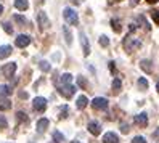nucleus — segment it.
<instances>
[{"label": "nucleus", "instance_id": "obj_8", "mask_svg": "<svg viewBox=\"0 0 159 143\" xmlns=\"http://www.w3.org/2000/svg\"><path fill=\"white\" fill-rule=\"evenodd\" d=\"M134 124H135V126H138V127H146L148 126V116H146V113H140L138 116H135Z\"/></svg>", "mask_w": 159, "mask_h": 143}, {"label": "nucleus", "instance_id": "obj_24", "mask_svg": "<svg viewBox=\"0 0 159 143\" xmlns=\"http://www.w3.org/2000/svg\"><path fill=\"white\" fill-rule=\"evenodd\" d=\"M120 85H122V84H120V79H114L113 81V93H119V90H120Z\"/></svg>", "mask_w": 159, "mask_h": 143}, {"label": "nucleus", "instance_id": "obj_22", "mask_svg": "<svg viewBox=\"0 0 159 143\" xmlns=\"http://www.w3.org/2000/svg\"><path fill=\"white\" fill-rule=\"evenodd\" d=\"M148 85H149V84H148V81H146L145 77H140V79H138V89H140V90H146Z\"/></svg>", "mask_w": 159, "mask_h": 143}, {"label": "nucleus", "instance_id": "obj_18", "mask_svg": "<svg viewBox=\"0 0 159 143\" xmlns=\"http://www.w3.org/2000/svg\"><path fill=\"white\" fill-rule=\"evenodd\" d=\"M68 116H69V106H68V104L60 106V119H66Z\"/></svg>", "mask_w": 159, "mask_h": 143}, {"label": "nucleus", "instance_id": "obj_7", "mask_svg": "<svg viewBox=\"0 0 159 143\" xmlns=\"http://www.w3.org/2000/svg\"><path fill=\"white\" fill-rule=\"evenodd\" d=\"M16 47H20V48H24V47H27L31 44V37L29 35H26V34H21V35H18L16 37Z\"/></svg>", "mask_w": 159, "mask_h": 143}, {"label": "nucleus", "instance_id": "obj_17", "mask_svg": "<svg viewBox=\"0 0 159 143\" xmlns=\"http://www.w3.org/2000/svg\"><path fill=\"white\" fill-rule=\"evenodd\" d=\"M89 104V98L85 97V95H80V97L77 98V108L79 109H84Z\"/></svg>", "mask_w": 159, "mask_h": 143}, {"label": "nucleus", "instance_id": "obj_25", "mask_svg": "<svg viewBox=\"0 0 159 143\" xmlns=\"http://www.w3.org/2000/svg\"><path fill=\"white\" fill-rule=\"evenodd\" d=\"M13 20H15L16 23L23 24V26H24V24H27V20H26L24 16H21V15H15V16H13Z\"/></svg>", "mask_w": 159, "mask_h": 143}, {"label": "nucleus", "instance_id": "obj_28", "mask_svg": "<svg viewBox=\"0 0 159 143\" xmlns=\"http://www.w3.org/2000/svg\"><path fill=\"white\" fill-rule=\"evenodd\" d=\"M39 68L43 71V72H48L52 68H50V64L48 63H47V61H40V64H39Z\"/></svg>", "mask_w": 159, "mask_h": 143}, {"label": "nucleus", "instance_id": "obj_31", "mask_svg": "<svg viewBox=\"0 0 159 143\" xmlns=\"http://www.w3.org/2000/svg\"><path fill=\"white\" fill-rule=\"evenodd\" d=\"M151 18L154 20L156 24H159V10H151Z\"/></svg>", "mask_w": 159, "mask_h": 143}, {"label": "nucleus", "instance_id": "obj_35", "mask_svg": "<svg viewBox=\"0 0 159 143\" xmlns=\"http://www.w3.org/2000/svg\"><path fill=\"white\" fill-rule=\"evenodd\" d=\"M132 143H148L143 137H134V140H132Z\"/></svg>", "mask_w": 159, "mask_h": 143}, {"label": "nucleus", "instance_id": "obj_20", "mask_svg": "<svg viewBox=\"0 0 159 143\" xmlns=\"http://www.w3.org/2000/svg\"><path fill=\"white\" fill-rule=\"evenodd\" d=\"M10 108H11V101L10 100H7V98L0 100V111H7V109H10Z\"/></svg>", "mask_w": 159, "mask_h": 143}, {"label": "nucleus", "instance_id": "obj_44", "mask_svg": "<svg viewBox=\"0 0 159 143\" xmlns=\"http://www.w3.org/2000/svg\"><path fill=\"white\" fill-rule=\"evenodd\" d=\"M156 89H157V93H159V82H157V85H156Z\"/></svg>", "mask_w": 159, "mask_h": 143}, {"label": "nucleus", "instance_id": "obj_12", "mask_svg": "<svg viewBox=\"0 0 159 143\" xmlns=\"http://www.w3.org/2000/svg\"><path fill=\"white\" fill-rule=\"evenodd\" d=\"M103 143H119V137L114 132H108V133H105V137H103Z\"/></svg>", "mask_w": 159, "mask_h": 143}, {"label": "nucleus", "instance_id": "obj_15", "mask_svg": "<svg viewBox=\"0 0 159 143\" xmlns=\"http://www.w3.org/2000/svg\"><path fill=\"white\" fill-rule=\"evenodd\" d=\"M15 7L20 12H24V10L29 8V3H27V0H15Z\"/></svg>", "mask_w": 159, "mask_h": 143}, {"label": "nucleus", "instance_id": "obj_41", "mask_svg": "<svg viewBox=\"0 0 159 143\" xmlns=\"http://www.w3.org/2000/svg\"><path fill=\"white\" fill-rule=\"evenodd\" d=\"M146 2H148V3H151V5H153V3H156V2H159V0H146Z\"/></svg>", "mask_w": 159, "mask_h": 143}, {"label": "nucleus", "instance_id": "obj_42", "mask_svg": "<svg viewBox=\"0 0 159 143\" xmlns=\"http://www.w3.org/2000/svg\"><path fill=\"white\" fill-rule=\"evenodd\" d=\"M2 12H3V7H2V5H0V15H2Z\"/></svg>", "mask_w": 159, "mask_h": 143}, {"label": "nucleus", "instance_id": "obj_40", "mask_svg": "<svg viewBox=\"0 0 159 143\" xmlns=\"http://www.w3.org/2000/svg\"><path fill=\"white\" fill-rule=\"evenodd\" d=\"M153 137H154V138H157V137H159V129H157V130L153 133Z\"/></svg>", "mask_w": 159, "mask_h": 143}, {"label": "nucleus", "instance_id": "obj_23", "mask_svg": "<svg viewBox=\"0 0 159 143\" xmlns=\"http://www.w3.org/2000/svg\"><path fill=\"white\" fill-rule=\"evenodd\" d=\"M16 121L18 122H27V114L23 111H18L16 113Z\"/></svg>", "mask_w": 159, "mask_h": 143}, {"label": "nucleus", "instance_id": "obj_43", "mask_svg": "<svg viewBox=\"0 0 159 143\" xmlns=\"http://www.w3.org/2000/svg\"><path fill=\"white\" fill-rule=\"evenodd\" d=\"M132 2H134V5H137V3H138V0H132Z\"/></svg>", "mask_w": 159, "mask_h": 143}, {"label": "nucleus", "instance_id": "obj_10", "mask_svg": "<svg viewBox=\"0 0 159 143\" xmlns=\"http://www.w3.org/2000/svg\"><path fill=\"white\" fill-rule=\"evenodd\" d=\"M79 37H80V45L84 47V55H85V56H89V55H90V44H89L87 35L80 32V34H79Z\"/></svg>", "mask_w": 159, "mask_h": 143}, {"label": "nucleus", "instance_id": "obj_5", "mask_svg": "<svg viewBox=\"0 0 159 143\" xmlns=\"http://www.w3.org/2000/svg\"><path fill=\"white\" fill-rule=\"evenodd\" d=\"M32 108L37 113H43L47 109V100L43 97H35L34 101H32Z\"/></svg>", "mask_w": 159, "mask_h": 143}, {"label": "nucleus", "instance_id": "obj_34", "mask_svg": "<svg viewBox=\"0 0 159 143\" xmlns=\"http://www.w3.org/2000/svg\"><path fill=\"white\" fill-rule=\"evenodd\" d=\"M79 85H80V87H84V89H85L87 87V81H85V77H82V76H79Z\"/></svg>", "mask_w": 159, "mask_h": 143}, {"label": "nucleus", "instance_id": "obj_26", "mask_svg": "<svg viewBox=\"0 0 159 143\" xmlns=\"http://www.w3.org/2000/svg\"><path fill=\"white\" fill-rule=\"evenodd\" d=\"M71 81H72V76L71 74H63L61 76V84H71Z\"/></svg>", "mask_w": 159, "mask_h": 143}, {"label": "nucleus", "instance_id": "obj_11", "mask_svg": "<svg viewBox=\"0 0 159 143\" xmlns=\"http://www.w3.org/2000/svg\"><path fill=\"white\" fill-rule=\"evenodd\" d=\"M89 132L92 133V135H100L101 133V126H100V122H97V121H92V122H89Z\"/></svg>", "mask_w": 159, "mask_h": 143}, {"label": "nucleus", "instance_id": "obj_19", "mask_svg": "<svg viewBox=\"0 0 159 143\" xmlns=\"http://www.w3.org/2000/svg\"><path fill=\"white\" fill-rule=\"evenodd\" d=\"M8 95H11L10 85H0V97H8Z\"/></svg>", "mask_w": 159, "mask_h": 143}, {"label": "nucleus", "instance_id": "obj_36", "mask_svg": "<svg viewBox=\"0 0 159 143\" xmlns=\"http://www.w3.org/2000/svg\"><path fill=\"white\" fill-rule=\"evenodd\" d=\"M122 133H129V126L125 124H122Z\"/></svg>", "mask_w": 159, "mask_h": 143}, {"label": "nucleus", "instance_id": "obj_13", "mask_svg": "<svg viewBox=\"0 0 159 143\" xmlns=\"http://www.w3.org/2000/svg\"><path fill=\"white\" fill-rule=\"evenodd\" d=\"M11 52H13V48L10 45H2V47H0V60L8 58V56L11 55Z\"/></svg>", "mask_w": 159, "mask_h": 143}, {"label": "nucleus", "instance_id": "obj_3", "mask_svg": "<svg viewBox=\"0 0 159 143\" xmlns=\"http://www.w3.org/2000/svg\"><path fill=\"white\" fill-rule=\"evenodd\" d=\"M58 92H60V95L61 97H64V98H71L74 93H76V87L74 85H71V84H61L60 87H58Z\"/></svg>", "mask_w": 159, "mask_h": 143}, {"label": "nucleus", "instance_id": "obj_21", "mask_svg": "<svg viewBox=\"0 0 159 143\" xmlns=\"http://www.w3.org/2000/svg\"><path fill=\"white\" fill-rule=\"evenodd\" d=\"M111 26H113V31H114V32H120V31H122L120 21H119V20H116V18H113V20H111Z\"/></svg>", "mask_w": 159, "mask_h": 143}, {"label": "nucleus", "instance_id": "obj_38", "mask_svg": "<svg viewBox=\"0 0 159 143\" xmlns=\"http://www.w3.org/2000/svg\"><path fill=\"white\" fill-rule=\"evenodd\" d=\"M109 68H111V71L114 72V69H116V68H114V61H111V63H109Z\"/></svg>", "mask_w": 159, "mask_h": 143}, {"label": "nucleus", "instance_id": "obj_33", "mask_svg": "<svg viewBox=\"0 0 159 143\" xmlns=\"http://www.w3.org/2000/svg\"><path fill=\"white\" fill-rule=\"evenodd\" d=\"M7 126H8V122H7L5 116H0V129H7Z\"/></svg>", "mask_w": 159, "mask_h": 143}, {"label": "nucleus", "instance_id": "obj_16", "mask_svg": "<svg viewBox=\"0 0 159 143\" xmlns=\"http://www.w3.org/2000/svg\"><path fill=\"white\" fill-rule=\"evenodd\" d=\"M140 66H142V69L146 71L148 74H151V72H153V66H151V61H149V60H142Z\"/></svg>", "mask_w": 159, "mask_h": 143}, {"label": "nucleus", "instance_id": "obj_6", "mask_svg": "<svg viewBox=\"0 0 159 143\" xmlns=\"http://www.w3.org/2000/svg\"><path fill=\"white\" fill-rule=\"evenodd\" d=\"M15 71H16V63H7L3 68H2L3 76H5V77H8V79H11V77H13Z\"/></svg>", "mask_w": 159, "mask_h": 143}, {"label": "nucleus", "instance_id": "obj_37", "mask_svg": "<svg viewBox=\"0 0 159 143\" xmlns=\"http://www.w3.org/2000/svg\"><path fill=\"white\" fill-rule=\"evenodd\" d=\"M119 2H122V0H108L109 5H114V3H119Z\"/></svg>", "mask_w": 159, "mask_h": 143}, {"label": "nucleus", "instance_id": "obj_27", "mask_svg": "<svg viewBox=\"0 0 159 143\" xmlns=\"http://www.w3.org/2000/svg\"><path fill=\"white\" fill-rule=\"evenodd\" d=\"M63 31H64V35H66V42L71 45V42H72V35H71V32L68 31V26H64V27H63Z\"/></svg>", "mask_w": 159, "mask_h": 143}, {"label": "nucleus", "instance_id": "obj_29", "mask_svg": "<svg viewBox=\"0 0 159 143\" xmlns=\"http://www.w3.org/2000/svg\"><path fill=\"white\" fill-rule=\"evenodd\" d=\"M2 26H3V31L7 34H13V27H11L10 23H2Z\"/></svg>", "mask_w": 159, "mask_h": 143}, {"label": "nucleus", "instance_id": "obj_1", "mask_svg": "<svg viewBox=\"0 0 159 143\" xmlns=\"http://www.w3.org/2000/svg\"><path fill=\"white\" fill-rule=\"evenodd\" d=\"M63 16H64V21L69 23L71 26H77L79 24V16L77 13L72 10V8H64V12H63Z\"/></svg>", "mask_w": 159, "mask_h": 143}, {"label": "nucleus", "instance_id": "obj_30", "mask_svg": "<svg viewBox=\"0 0 159 143\" xmlns=\"http://www.w3.org/2000/svg\"><path fill=\"white\" fill-rule=\"evenodd\" d=\"M100 45H101V47H108V45H109V39H108L106 35H101V37H100Z\"/></svg>", "mask_w": 159, "mask_h": 143}, {"label": "nucleus", "instance_id": "obj_4", "mask_svg": "<svg viewBox=\"0 0 159 143\" xmlns=\"http://www.w3.org/2000/svg\"><path fill=\"white\" fill-rule=\"evenodd\" d=\"M92 106H93V109H97V111H105V109H108L109 103H108V100H106V98L97 97V98H93Z\"/></svg>", "mask_w": 159, "mask_h": 143}, {"label": "nucleus", "instance_id": "obj_14", "mask_svg": "<svg viewBox=\"0 0 159 143\" xmlns=\"http://www.w3.org/2000/svg\"><path fill=\"white\" fill-rule=\"evenodd\" d=\"M48 126H50V121L48 119H39V121H37V132H45L47 129H48Z\"/></svg>", "mask_w": 159, "mask_h": 143}, {"label": "nucleus", "instance_id": "obj_32", "mask_svg": "<svg viewBox=\"0 0 159 143\" xmlns=\"http://www.w3.org/2000/svg\"><path fill=\"white\" fill-rule=\"evenodd\" d=\"M53 138H55V141H58V143H61V141L64 140V137L61 135L60 132H55V133H53Z\"/></svg>", "mask_w": 159, "mask_h": 143}, {"label": "nucleus", "instance_id": "obj_2", "mask_svg": "<svg viewBox=\"0 0 159 143\" xmlns=\"http://www.w3.org/2000/svg\"><path fill=\"white\" fill-rule=\"evenodd\" d=\"M140 47H142V42H140L138 39H132V35H127L124 39V48L125 52H134V50H138Z\"/></svg>", "mask_w": 159, "mask_h": 143}, {"label": "nucleus", "instance_id": "obj_39", "mask_svg": "<svg viewBox=\"0 0 159 143\" xmlns=\"http://www.w3.org/2000/svg\"><path fill=\"white\" fill-rule=\"evenodd\" d=\"M20 97H21V98H27V93H24V92H21V93H20Z\"/></svg>", "mask_w": 159, "mask_h": 143}, {"label": "nucleus", "instance_id": "obj_45", "mask_svg": "<svg viewBox=\"0 0 159 143\" xmlns=\"http://www.w3.org/2000/svg\"><path fill=\"white\" fill-rule=\"evenodd\" d=\"M71 143H80V141H71Z\"/></svg>", "mask_w": 159, "mask_h": 143}, {"label": "nucleus", "instance_id": "obj_9", "mask_svg": "<svg viewBox=\"0 0 159 143\" xmlns=\"http://www.w3.org/2000/svg\"><path fill=\"white\" fill-rule=\"evenodd\" d=\"M37 20H39V26H40L42 31L50 26V21H48V18H47L45 12H39V13H37Z\"/></svg>", "mask_w": 159, "mask_h": 143}]
</instances>
